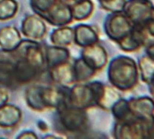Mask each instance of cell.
Here are the masks:
<instances>
[{
    "mask_svg": "<svg viewBox=\"0 0 154 139\" xmlns=\"http://www.w3.org/2000/svg\"><path fill=\"white\" fill-rule=\"evenodd\" d=\"M137 67L136 61L125 56L114 58L109 65L108 78L114 88L121 91L133 89L137 83Z\"/></svg>",
    "mask_w": 154,
    "mask_h": 139,
    "instance_id": "obj_1",
    "label": "cell"
},
{
    "mask_svg": "<svg viewBox=\"0 0 154 139\" xmlns=\"http://www.w3.org/2000/svg\"><path fill=\"white\" fill-rule=\"evenodd\" d=\"M56 110L57 128L62 134H82L89 129V119L85 110L70 107L63 103Z\"/></svg>",
    "mask_w": 154,
    "mask_h": 139,
    "instance_id": "obj_2",
    "label": "cell"
},
{
    "mask_svg": "<svg viewBox=\"0 0 154 139\" xmlns=\"http://www.w3.org/2000/svg\"><path fill=\"white\" fill-rule=\"evenodd\" d=\"M65 104L73 108L88 110L97 107L96 93L90 83H75L67 89Z\"/></svg>",
    "mask_w": 154,
    "mask_h": 139,
    "instance_id": "obj_3",
    "label": "cell"
},
{
    "mask_svg": "<svg viewBox=\"0 0 154 139\" xmlns=\"http://www.w3.org/2000/svg\"><path fill=\"white\" fill-rule=\"evenodd\" d=\"M17 59H23L44 73L47 71L45 52L38 42L31 39L21 40L14 51Z\"/></svg>",
    "mask_w": 154,
    "mask_h": 139,
    "instance_id": "obj_4",
    "label": "cell"
},
{
    "mask_svg": "<svg viewBox=\"0 0 154 139\" xmlns=\"http://www.w3.org/2000/svg\"><path fill=\"white\" fill-rule=\"evenodd\" d=\"M133 26L134 23L124 13L123 10L117 12H111V14L107 16L104 21L105 34L109 39L116 43L127 35Z\"/></svg>",
    "mask_w": 154,
    "mask_h": 139,
    "instance_id": "obj_5",
    "label": "cell"
},
{
    "mask_svg": "<svg viewBox=\"0 0 154 139\" xmlns=\"http://www.w3.org/2000/svg\"><path fill=\"white\" fill-rule=\"evenodd\" d=\"M153 7L149 0H126L123 11L134 24H141L149 20Z\"/></svg>",
    "mask_w": 154,
    "mask_h": 139,
    "instance_id": "obj_6",
    "label": "cell"
},
{
    "mask_svg": "<svg viewBox=\"0 0 154 139\" xmlns=\"http://www.w3.org/2000/svg\"><path fill=\"white\" fill-rule=\"evenodd\" d=\"M68 86L63 85H41V98L46 109L57 110L65 103Z\"/></svg>",
    "mask_w": 154,
    "mask_h": 139,
    "instance_id": "obj_7",
    "label": "cell"
},
{
    "mask_svg": "<svg viewBox=\"0 0 154 139\" xmlns=\"http://www.w3.org/2000/svg\"><path fill=\"white\" fill-rule=\"evenodd\" d=\"M81 56V58L96 71L102 70L108 62L107 51L98 43L83 47Z\"/></svg>",
    "mask_w": 154,
    "mask_h": 139,
    "instance_id": "obj_8",
    "label": "cell"
},
{
    "mask_svg": "<svg viewBox=\"0 0 154 139\" xmlns=\"http://www.w3.org/2000/svg\"><path fill=\"white\" fill-rule=\"evenodd\" d=\"M21 34L31 40H40L47 35L45 20L37 15H27L21 21Z\"/></svg>",
    "mask_w": 154,
    "mask_h": 139,
    "instance_id": "obj_9",
    "label": "cell"
},
{
    "mask_svg": "<svg viewBox=\"0 0 154 139\" xmlns=\"http://www.w3.org/2000/svg\"><path fill=\"white\" fill-rule=\"evenodd\" d=\"M50 25L60 27L66 26L72 23V15L71 8L68 6L62 5L59 2L55 4L48 12L39 16Z\"/></svg>",
    "mask_w": 154,
    "mask_h": 139,
    "instance_id": "obj_10",
    "label": "cell"
},
{
    "mask_svg": "<svg viewBox=\"0 0 154 139\" xmlns=\"http://www.w3.org/2000/svg\"><path fill=\"white\" fill-rule=\"evenodd\" d=\"M114 138H143L142 121L135 117L116 122L113 128Z\"/></svg>",
    "mask_w": 154,
    "mask_h": 139,
    "instance_id": "obj_11",
    "label": "cell"
},
{
    "mask_svg": "<svg viewBox=\"0 0 154 139\" xmlns=\"http://www.w3.org/2000/svg\"><path fill=\"white\" fill-rule=\"evenodd\" d=\"M42 73L23 59H17L14 62V76L18 86L35 81Z\"/></svg>",
    "mask_w": 154,
    "mask_h": 139,
    "instance_id": "obj_12",
    "label": "cell"
},
{
    "mask_svg": "<svg viewBox=\"0 0 154 139\" xmlns=\"http://www.w3.org/2000/svg\"><path fill=\"white\" fill-rule=\"evenodd\" d=\"M50 79L59 85L63 86H69L75 83V77L72 63L70 61L60 64L58 66H55L51 69L47 70Z\"/></svg>",
    "mask_w": 154,
    "mask_h": 139,
    "instance_id": "obj_13",
    "label": "cell"
},
{
    "mask_svg": "<svg viewBox=\"0 0 154 139\" xmlns=\"http://www.w3.org/2000/svg\"><path fill=\"white\" fill-rule=\"evenodd\" d=\"M20 31L11 25L0 28V48L7 53H13L21 42Z\"/></svg>",
    "mask_w": 154,
    "mask_h": 139,
    "instance_id": "obj_14",
    "label": "cell"
},
{
    "mask_svg": "<svg viewBox=\"0 0 154 139\" xmlns=\"http://www.w3.org/2000/svg\"><path fill=\"white\" fill-rule=\"evenodd\" d=\"M97 32L90 25L78 24L73 28V43L80 47H85L98 43Z\"/></svg>",
    "mask_w": 154,
    "mask_h": 139,
    "instance_id": "obj_15",
    "label": "cell"
},
{
    "mask_svg": "<svg viewBox=\"0 0 154 139\" xmlns=\"http://www.w3.org/2000/svg\"><path fill=\"white\" fill-rule=\"evenodd\" d=\"M131 112L139 120H146L154 115V101L147 97L128 100Z\"/></svg>",
    "mask_w": 154,
    "mask_h": 139,
    "instance_id": "obj_16",
    "label": "cell"
},
{
    "mask_svg": "<svg viewBox=\"0 0 154 139\" xmlns=\"http://www.w3.org/2000/svg\"><path fill=\"white\" fill-rule=\"evenodd\" d=\"M47 70L70 60L71 54L67 47L58 46H47L44 49Z\"/></svg>",
    "mask_w": 154,
    "mask_h": 139,
    "instance_id": "obj_17",
    "label": "cell"
},
{
    "mask_svg": "<svg viewBox=\"0 0 154 139\" xmlns=\"http://www.w3.org/2000/svg\"><path fill=\"white\" fill-rule=\"evenodd\" d=\"M21 110L12 104H5L0 107V127L9 129L16 127L21 121Z\"/></svg>",
    "mask_w": 154,
    "mask_h": 139,
    "instance_id": "obj_18",
    "label": "cell"
},
{
    "mask_svg": "<svg viewBox=\"0 0 154 139\" xmlns=\"http://www.w3.org/2000/svg\"><path fill=\"white\" fill-rule=\"evenodd\" d=\"M0 87L9 89L18 87L14 76V62L7 59L0 60Z\"/></svg>",
    "mask_w": 154,
    "mask_h": 139,
    "instance_id": "obj_19",
    "label": "cell"
},
{
    "mask_svg": "<svg viewBox=\"0 0 154 139\" xmlns=\"http://www.w3.org/2000/svg\"><path fill=\"white\" fill-rule=\"evenodd\" d=\"M120 98V95L114 88L102 83L97 97V107L104 110H111L114 103Z\"/></svg>",
    "mask_w": 154,
    "mask_h": 139,
    "instance_id": "obj_20",
    "label": "cell"
},
{
    "mask_svg": "<svg viewBox=\"0 0 154 139\" xmlns=\"http://www.w3.org/2000/svg\"><path fill=\"white\" fill-rule=\"evenodd\" d=\"M50 41L52 45L58 47H69L73 43V28L60 26L52 31L50 35Z\"/></svg>",
    "mask_w": 154,
    "mask_h": 139,
    "instance_id": "obj_21",
    "label": "cell"
},
{
    "mask_svg": "<svg viewBox=\"0 0 154 139\" xmlns=\"http://www.w3.org/2000/svg\"><path fill=\"white\" fill-rule=\"evenodd\" d=\"M75 83H86L90 81L97 73L82 58L75 59L72 63Z\"/></svg>",
    "mask_w": 154,
    "mask_h": 139,
    "instance_id": "obj_22",
    "label": "cell"
},
{
    "mask_svg": "<svg viewBox=\"0 0 154 139\" xmlns=\"http://www.w3.org/2000/svg\"><path fill=\"white\" fill-rule=\"evenodd\" d=\"M25 101L30 109L35 111L46 110L41 98V84H34L25 90Z\"/></svg>",
    "mask_w": 154,
    "mask_h": 139,
    "instance_id": "obj_23",
    "label": "cell"
},
{
    "mask_svg": "<svg viewBox=\"0 0 154 139\" xmlns=\"http://www.w3.org/2000/svg\"><path fill=\"white\" fill-rule=\"evenodd\" d=\"M70 8L73 20H87L94 11V4L91 0H83Z\"/></svg>",
    "mask_w": 154,
    "mask_h": 139,
    "instance_id": "obj_24",
    "label": "cell"
},
{
    "mask_svg": "<svg viewBox=\"0 0 154 139\" xmlns=\"http://www.w3.org/2000/svg\"><path fill=\"white\" fill-rule=\"evenodd\" d=\"M111 111L112 112L113 117L118 122L125 121V120L131 119L134 117L131 112L128 101L124 98L118 99L112 106V108L111 109Z\"/></svg>",
    "mask_w": 154,
    "mask_h": 139,
    "instance_id": "obj_25",
    "label": "cell"
},
{
    "mask_svg": "<svg viewBox=\"0 0 154 139\" xmlns=\"http://www.w3.org/2000/svg\"><path fill=\"white\" fill-rule=\"evenodd\" d=\"M19 4L16 0H0V20H8L16 16Z\"/></svg>",
    "mask_w": 154,
    "mask_h": 139,
    "instance_id": "obj_26",
    "label": "cell"
},
{
    "mask_svg": "<svg viewBox=\"0 0 154 139\" xmlns=\"http://www.w3.org/2000/svg\"><path fill=\"white\" fill-rule=\"evenodd\" d=\"M139 68L141 71V79L145 83H149L154 76V60L149 56L142 57L139 59Z\"/></svg>",
    "mask_w": 154,
    "mask_h": 139,
    "instance_id": "obj_27",
    "label": "cell"
},
{
    "mask_svg": "<svg viewBox=\"0 0 154 139\" xmlns=\"http://www.w3.org/2000/svg\"><path fill=\"white\" fill-rule=\"evenodd\" d=\"M57 2V0H30V7L37 16H41L48 12Z\"/></svg>",
    "mask_w": 154,
    "mask_h": 139,
    "instance_id": "obj_28",
    "label": "cell"
},
{
    "mask_svg": "<svg viewBox=\"0 0 154 139\" xmlns=\"http://www.w3.org/2000/svg\"><path fill=\"white\" fill-rule=\"evenodd\" d=\"M100 7L109 12L122 11L126 0H97Z\"/></svg>",
    "mask_w": 154,
    "mask_h": 139,
    "instance_id": "obj_29",
    "label": "cell"
},
{
    "mask_svg": "<svg viewBox=\"0 0 154 139\" xmlns=\"http://www.w3.org/2000/svg\"><path fill=\"white\" fill-rule=\"evenodd\" d=\"M142 121L143 138H154V115Z\"/></svg>",
    "mask_w": 154,
    "mask_h": 139,
    "instance_id": "obj_30",
    "label": "cell"
},
{
    "mask_svg": "<svg viewBox=\"0 0 154 139\" xmlns=\"http://www.w3.org/2000/svg\"><path fill=\"white\" fill-rule=\"evenodd\" d=\"M17 138H19V139H37L38 135L32 131H23L17 136Z\"/></svg>",
    "mask_w": 154,
    "mask_h": 139,
    "instance_id": "obj_31",
    "label": "cell"
},
{
    "mask_svg": "<svg viewBox=\"0 0 154 139\" xmlns=\"http://www.w3.org/2000/svg\"><path fill=\"white\" fill-rule=\"evenodd\" d=\"M9 99V95L8 93L2 87H0V107L4 106L8 102Z\"/></svg>",
    "mask_w": 154,
    "mask_h": 139,
    "instance_id": "obj_32",
    "label": "cell"
},
{
    "mask_svg": "<svg viewBox=\"0 0 154 139\" xmlns=\"http://www.w3.org/2000/svg\"><path fill=\"white\" fill-rule=\"evenodd\" d=\"M57 1L62 5H65V6H68V7H72L77 3H79L83 0H57Z\"/></svg>",
    "mask_w": 154,
    "mask_h": 139,
    "instance_id": "obj_33",
    "label": "cell"
},
{
    "mask_svg": "<svg viewBox=\"0 0 154 139\" xmlns=\"http://www.w3.org/2000/svg\"><path fill=\"white\" fill-rule=\"evenodd\" d=\"M147 55L154 60V43L149 46H148L147 47Z\"/></svg>",
    "mask_w": 154,
    "mask_h": 139,
    "instance_id": "obj_34",
    "label": "cell"
},
{
    "mask_svg": "<svg viewBox=\"0 0 154 139\" xmlns=\"http://www.w3.org/2000/svg\"><path fill=\"white\" fill-rule=\"evenodd\" d=\"M149 92H150V94L152 95V97L154 98V76L152 77V79L149 81Z\"/></svg>",
    "mask_w": 154,
    "mask_h": 139,
    "instance_id": "obj_35",
    "label": "cell"
},
{
    "mask_svg": "<svg viewBox=\"0 0 154 139\" xmlns=\"http://www.w3.org/2000/svg\"><path fill=\"white\" fill-rule=\"evenodd\" d=\"M150 20H154V7H153V8H152V11H151V15H150V18H149Z\"/></svg>",
    "mask_w": 154,
    "mask_h": 139,
    "instance_id": "obj_36",
    "label": "cell"
}]
</instances>
